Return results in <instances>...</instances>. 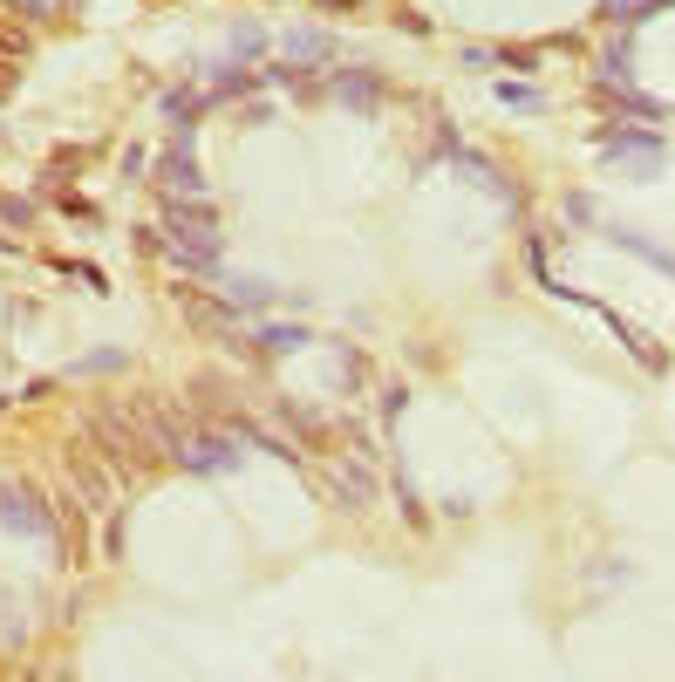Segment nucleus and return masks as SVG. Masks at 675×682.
Wrapping results in <instances>:
<instances>
[{
  "label": "nucleus",
  "instance_id": "4",
  "mask_svg": "<svg viewBox=\"0 0 675 682\" xmlns=\"http://www.w3.org/2000/svg\"><path fill=\"white\" fill-rule=\"evenodd\" d=\"M341 96H355V103L369 110V103H375V82L369 76H341Z\"/></svg>",
  "mask_w": 675,
  "mask_h": 682
},
{
  "label": "nucleus",
  "instance_id": "5",
  "mask_svg": "<svg viewBox=\"0 0 675 682\" xmlns=\"http://www.w3.org/2000/svg\"><path fill=\"white\" fill-rule=\"evenodd\" d=\"M294 55H307V62H321V55H335V48H328L321 35H300V41H294Z\"/></svg>",
  "mask_w": 675,
  "mask_h": 682
},
{
  "label": "nucleus",
  "instance_id": "2",
  "mask_svg": "<svg viewBox=\"0 0 675 682\" xmlns=\"http://www.w3.org/2000/svg\"><path fill=\"white\" fill-rule=\"evenodd\" d=\"M335 498L348 505V512H362V505L375 498V478L369 471H335Z\"/></svg>",
  "mask_w": 675,
  "mask_h": 682
},
{
  "label": "nucleus",
  "instance_id": "1",
  "mask_svg": "<svg viewBox=\"0 0 675 682\" xmlns=\"http://www.w3.org/2000/svg\"><path fill=\"white\" fill-rule=\"evenodd\" d=\"M157 171H164V191H185V198H198V191H205V178H198L191 151H171L164 164H157Z\"/></svg>",
  "mask_w": 675,
  "mask_h": 682
},
{
  "label": "nucleus",
  "instance_id": "6",
  "mask_svg": "<svg viewBox=\"0 0 675 682\" xmlns=\"http://www.w3.org/2000/svg\"><path fill=\"white\" fill-rule=\"evenodd\" d=\"M300 341H307L300 328H273V335H266V348H300Z\"/></svg>",
  "mask_w": 675,
  "mask_h": 682
},
{
  "label": "nucleus",
  "instance_id": "3",
  "mask_svg": "<svg viewBox=\"0 0 675 682\" xmlns=\"http://www.w3.org/2000/svg\"><path fill=\"white\" fill-rule=\"evenodd\" d=\"M0 505H7V526H28V532H41V539H48V519L35 512V492H7Z\"/></svg>",
  "mask_w": 675,
  "mask_h": 682
}]
</instances>
